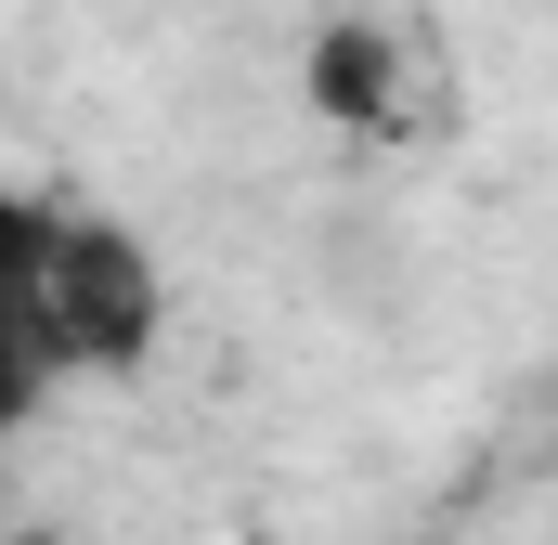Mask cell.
<instances>
[{"mask_svg":"<svg viewBox=\"0 0 558 545\" xmlns=\"http://www.w3.org/2000/svg\"><path fill=\"white\" fill-rule=\"evenodd\" d=\"M13 545H65V533H13Z\"/></svg>","mask_w":558,"mask_h":545,"instance_id":"4","label":"cell"},{"mask_svg":"<svg viewBox=\"0 0 558 545\" xmlns=\"http://www.w3.org/2000/svg\"><path fill=\"white\" fill-rule=\"evenodd\" d=\"M39 234H52V195L0 182V441L39 415V351H26V272H39Z\"/></svg>","mask_w":558,"mask_h":545,"instance_id":"2","label":"cell"},{"mask_svg":"<svg viewBox=\"0 0 558 545\" xmlns=\"http://www.w3.org/2000/svg\"><path fill=\"white\" fill-rule=\"evenodd\" d=\"M312 105L325 118H377L390 105V39L377 26H325L312 39Z\"/></svg>","mask_w":558,"mask_h":545,"instance_id":"3","label":"cell"},{"mask_svg":"<svg viewBox=\"0 0 558 545\" xmlns=\"http://www.w3.org/2000/svg\"><path fill=\"white\" fill-rule=\"evenodd\" d=\"M156 325H169V272H156V247H143L131 221H105V208H52L39 272H26V351H39V390H52V377H118V364H143Z\"/></svg>","mask_w":558,"mask_h":545,"instance_id":"1","label":"cell"}]
</instances>
